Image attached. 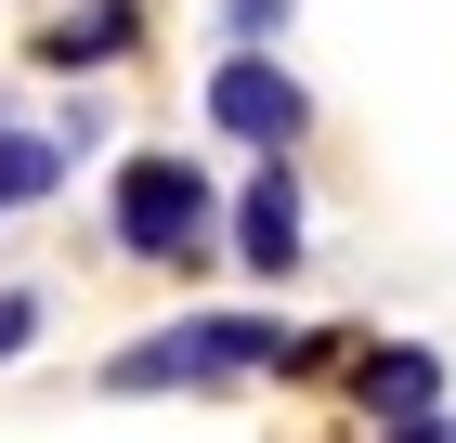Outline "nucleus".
<instances>
[{
  "label": "nucleus",
  "mask_w": 456,
  "mask_h": 443,
  "mask_svg": "<svg viewBox=\"0 0 456 443\" xmlns=\"http://www.w3.org/2000/svg\"><path fill=\"white\" fill-rule=\"evenodd\" d=\"M287 326L274 313H183V326H157V340H131L105 365V391H209V378H261V365H287Z\"/></svg>",
  "instance_id": "f257e3e1"
},
{
  "label": "nucleus",
  "mask_w": 456,
  "mask_h": 443,
  "mask_svg": "<svg viewBox=\"0 0 456 443\" xmlns=\"http://www.w3.org/2000/svg\"><path fill=\"white\" fill-rule=\"evenodd\" d=\"M222 209H209V170L196 157H131L118 170V248L131 261H209Z\"/></svg>",
  "instance_id": "f03ea898"
},
{
  "label": "nucleus",
  "mask_w": 456,
  "mask_h": 443,
  "mask_svg": "<svg viewBox=\"0 0 456 443\" xmlns=\"http://www.w3.org/2000/svg\"><path fill=\"white\" fill-rule=\"evenodd\" d=\"M209 118H222L235 144H261V157H287L300 118H314V92H300L274 53H222V66H209Z\"/></svg>",
  "instance_id": "7ed1b4c3"
},
{
  "label": "nucleus",
  "mask_w": 456,
  "mask_h": 443,
  "mask_svg": "<svg viewBox=\"0 0 456 443\" xmlns=\"http://www.w3.org/2000/svg\"><path fill=\"white\" fill-rule=\"evenodd\" d=\"M235 261L248 274H300V183H287V157L235 196Z\"/></svg>",
  "instance_id": "20e7f679"
},
{
  "label": "nucleus",
  "mask_w": 456,
  "mask_h": 443,
  "mask_svg": "<svg viewBox=\"0 0 456 443\" xmlns=\"http://www.w3.org/2000/svg\"><path fill=\"white\" fill-rule=\"evenodd\" d=\"M352 391H365V405H379L391 431H404V417H430V405H444V352H418V340H379L365 365H352Z\"/></svg>",
  "instance_id": "39448f33"
},
{
  "label": "nucleus",
  "mask_w": 456,
  "mask_h": 443,
  "mask_svg": "<svg viewBox=\"0 0 456 443\" xmlns=\"http://www.w3.org/2000/svg\"><path fill=\"white\" fill-rule=\"evenodd\" d=\"M118 53H131V0H92V13H66L39 39V66H118Z\"/></svg>",
  "instance_id": "423d86ee"
},
{
  "label": "nucleus",
  "mask_w": 456,
  "mask_h": 443,
  "mask_svg": "<svg viewBox=\"0 0 456 443\" xmlns=\"http://www.w3.org/2000/svg\"><path fill=\"white\" fill-rule=\"evenodd\" d=\"M66 183V144H39V131H0V209L13 196H53Z\"/></svg>",
  "instance_id": "0eeeda50"
},
{
  "label": "nucleus",
  "mask_w": 456,
  "mask_h": 443,
  "mask_svg": "<svg viewBox=\"0 0 456 443\" xmlns=\"http://www.w3.org/2000/svg\"><path fill=\"white\" fill-rule=\"evenodd\" d=\"M39 340V300H27V287H0V352H27Z\"/></svg>",
  "instance_id": "6e6552de"
},
{
  "label": "nucleus",
  "mask_w": 456,
  "mask_h": 443,
  "mask_svg": "<svg viewBox=\"0 0 456 443\" xmlns=\"http://www.w3.org/2000/svg\"><path fill=\"white\" fill-rule=\"evenodd\" d=\"M287 27V0H235V39H274Z\"/></svg>",
  "instance_id": "1a4fd4ad"
},
{
  "label": "nucleus",
  "mask_w": 456,
  "mask_h": 443,
  "mask_svg": "<svg viewBox=\"0 0 456 443\" xmlns=\"http://www.w3.org/2000/svg\"><path fill=\"white\" fill-rule=\"evenodd\" d=\"M391 443H456V417H404V431H391Z\"/></svg>",
  "instance_id": "9d476101"
}]
</instances>
